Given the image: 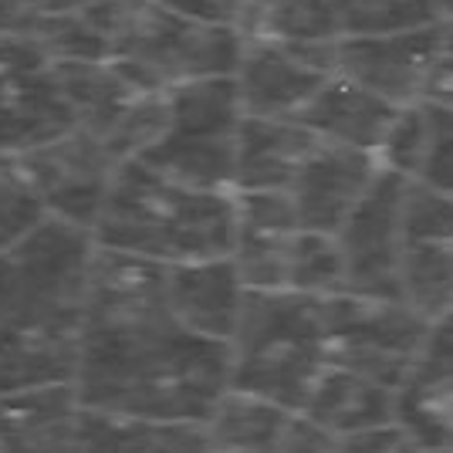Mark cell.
Returning a JSON list of instances; mask_svg holds the SVG:
<instances>
[{
  "label": "cell",
  "instance_id": "1",
  "mask_svg": "<svg viewBox=\"0 0 453 453\" xmlns=\"http://www.w3.org/2000/svg\"><path fill=\"white\" fill-rule=\"evenodd\" d=\"M230 389V349L183 332L166 267L95 247L75 396L85 410L203 426Z\"/></svg>",
  "mask_w": 453,
  "mask_h": 453
},
{
  "label": "cell",
  "instance_id": "2",
  "mask_svg": "<svg viewBox=\"0 0 453 453\" xmlns=\"http://www.w3.org/2000/svg\"><path fill=\"white\" fill-rule=\"evenodd\" d=\"M92 241L159 267L220 261L234 250V193L176 187L129 159L105 189Z\"/></svg>",
  "mask_w": 453,
  "mask_h": 453
},
{
  "label": "cell",
  "instance_id": "3",
  "mask_svg": "<svg viewBox=\"0 0 453 453\" xmlns=\"http://www.w3.org/2000/svg\"><path fill=\"white\" fill-rule=\"evenodd\" d=\"M81 14L102 38L105 61L146 95L230 78L241 65L244 38L237 27L187 20L150 0H95Z\"/></svg>",
  "mask_w": 453,
  "mask_h": 453
},
{
  "label": "cell",
  "instance_id": "4",
  "mask_svg": "<svg viewBox=\"0 0 453 453\" xmlns=\"http://www.w3.org/2000/svg\"><path fill=\"white\" fill-rule=\"evenodd\" d=\"M230 349V389L302 413L328 365L319 298L295 291H247Z\"/></svg>",
  "mask_w": 453,
  "mask_h": 453
},
{
  "label": "cell",
  "instance_id": "5",
  "mask_svg": "<svg viewBox=\"0 0 453 453\" xmlns=\"http://www.w3.org/2000/svg\"><path fill=\"white\" fill-rule=\"evenodd\" d=\"M92 257L88 230L44 217L0 254V332L81 328Z\"/></svg>",
  "mask_w": 453,
  "mask_h": 453
},
{
  "label": "cell",
  "instance_id": "6",
  "mask_svg": "<svg viewBox=\"0 0 453 453\" xmlns=\"http://www.w3.org/2000/svg\"><path fill=\"white\" fill-rule=\"evenodd\" d=\"M319 308L328 365L399 393L423 349L430 321L403 302H372L349 291L319 298Z\"/></svg>",
  "mask_w": 453,
  "mask_h": 453
},
{
  "label": "cell",
  "instance_id": "7",
  "mask_svg": "<svg viewBox=\"0 0 453 453\" xmlns=\"http://www.w3.org/2000/svg\"><path fill=\"white\" fill-rule=\"evenodd\" d=\"M18 180L38 196L48 217L81 226L92 234V224L102 210L105 189L115 176V159L85 133L58 135L35 150L0 156Z\"/></svg>",
  "mask_w": 453,
  "mask_h": 453
},
{
  "label": "cell",
  "instance_id": "8",
  "mask_svg": "<svg viewBox=\"0 0 453 453\" xmlns=\"http://www.w3.org/2000/svg\"><path fill=\"white\" fill-rule=\"evenodd\" d=\"M406 183L396 173L379 170L369 193L335 234L345 265V291L372 302H403L399 271L406 254L403 200Z\"/></svg>",
  "mask_w": 453,
  "mask_h": 453
},
{
  "label": "cell",
  "instance_id": "9",
  "mask_svg": "<svg viewBox=\"0 0 453 453\" xmlns=\"http://www.w3.org/2000/svg\"><path fill=\"white\" fill-rule=\"evenodd\" d=\"M75 119L55 61L31 35H0V156L72 133Z\"/></svg>",
  "mask_w": 453,
  "mask_h": 453
},
{
  "label": "cell",
  "instance_id": "10",
  "mask_svg": "<svg viewBox=\"0 0 453 453\" xmlns=\"http://www.w3.org/2000/svg\"><path fill=\"white\" fill-rule=\"evenodd\" d=\"M335 44L244 41L234 72L244 119H298L315 92L335 75Z\"/></svg>",
  "mask_w": 453,
  "mask_h": 453
},
{
  "label": "cell",
  "instance_id": "11",
  "mask_svg": "<svg viewBox=\"0 0 453 453\" xmlns=\"http://www.w3.org/2000/svg\"><path fill=\"white\" fill-rule=\"evenodd\" d=\"M443 24L389 38H342L335 44V75L356 81L393 109L423 105L440 65Z\"/></svg>",
  "mask_w": 453,
  "mask_h": 453
},
{
  "label": "cell",
  "instance_id": "12",
  "mask_svg": "<svg viewBox=\"0 0 453 453\" xmlns=\"http://www.w3.org/2000/svg\"><path fill=\"white\" fill-rule=\"evenodd\" d=\"M396 423L419 450H447L453 430V311L430 321L423 349L396 393Z\"/></svg>",
  "mask_w": 453,
  "mask_h": 453
},
{
  "label": "cell",
  "instance_id": "13",
  "mask_svg": "<svg viewBox=\"0 0 453 453\" xmlns=\"http://www.w3.org/2000/svg\"><path fill=\"white\" fill-rule=\"evenodd\" d=\"M376 176V156L321 142L288 189L295 203V217H298V230L335 237L342 224L352 217V210L359 207L362 196L369 193Z\"/></svg>",
  "mask_w": 453,
  "mask_h": 453
},
{
  "label": "cell",
  "instance_id": "14",
  "mask_svg": "<svg viewBox=\"0 0 453 453\" xmlns=\"http://www.w3.org/2000/svg\"><path fill=\"white\" fill-rule=\"evenodd\" d=\"M247 288L230 257L166 267V304L173 321L207 342H230L241 321Z\"/></svg>",
  "mask_w": 453,
  "mask_h": 453
},
{
  "label": "cell",
  "instance_id": "15",
  "mask_svg": "<svg viewBox=\"0 0 453 453\" xmlns=\"http://www.w3.org/2000/svg\"><path fill=\"white\" fill-rule=\"evenodd\" d=\"M319 146L295 119H241L234 193H288Z\"/></svg>",
  "mask_w": 453,
  "mask_h": 453
},
{
  "label": "cell",
  "instance_id": "16",
  "mask_svg": "<svg viewBox=\"0 0 453 453\" xmlns=\"http://www.w3.org/2000/svg\"><path fill=\"white\" fill-rule=\"evenodd\" d=\"M396 112L399 109L386 105L382 98L359 88L356 81L332 75L295 122H302L308 133L319 135L325 146L376 156Z\"/></svg>",
  "mask_w": 453,
  "mask_h": 453
},
{
  "label": "cell",
  "instance_id": "17",
  "mask_svg": "<svg viewBox=\"0 0 453 453\" xmlns=\"http://www.w3.org/2000/svg\"><path fill=\"white\" fill-rule=\"evenodd\" d=\"M81 328H18L0 332V396L75 386Z\"/></svg>",
  "mask_w": 453,
  "mask_h": 453
},
{
  "label": "cell",
  "instance_id": "18",
  "mask_svg": "<svg viewBox=\"0 0 453 453\" xmlns=\"http://www.w3.org/2000/svg\"><path fill=\"white\" fill-rule=\"evenodd\" d=\"M78 413L75 386L0 396V453H72Z\"/></svg>",
  "mask_w": 453,
  "mask_h": 453
},
{
  "label": "cell",
  "instance_id": "19",
  "mask_svg": "<svg viewBox=\"0 0 453 453\" xmlns=\"http://www.w3.org/2000/svg\"><path fill=\"white\" fill-rule=\"evenodd\" d=\"M298 416H304L308 423H315L319 430L339 440V436L396 423V393L382 389L356 372L325 365V372L311 386Z\"/></svg>",
  "mask_w": 453,
  "mask_h": 453
},
{
  "label": "cell",
  "instance_id": "20",
  "mask_svg": "<svg viewBox=\"0 0 453 453\" xmlns=\"http://www.w3.org/2000/svg\"><path fill=\"white\" fill-rule=\"evenodd\" d=\"M203 426L156 423L139 416H115L85 410L78 413L72 453H200Z\"/></svg>",
  "mask_w": 453,
  "mask_h": 453
},
{
  "label": "cell",
  "instance_id": "21",
  "mask_svg": "<svg viewBox=\"0 0 453 453\" xmlns=\"http://www.w3.org/2000/svg\"><path fill=\"white\" fill-rule=\"evenodd\" d=\"M241 95L230 78H200L166 92V129L163 135L193 139V142H217L237 139L241 129Z\"/></svg>",
  "mask_w": 453,
  "mask_h": 453
},
{
  "label": "cell",
  "instance_id": "22",
  "mask_svg": "<svg viewBox=\"0 0 453 453\" xmlns=\"http://www.w3.org/2000/svg\"><path fill=\"white\" fill-rule=\"evenodd\" d=\"M295 413H284L265 399L226 389L217 410L203 423L200 453H278Z\"/></svg>",
  "mask_w": 453,
  "mask_h": 453
},
{
  "label": "cell",
  "instance_id": "23",
  "mask_svg": "<svg viewBox=\"0 0 453 453\" xmlns=\"http://www.w3.org/2000/svg\"><path fill=\"white\" fill-rule=\"evenodd\" d=\"M237 31L244 41H271V44L342 41L332 0H247Z\"/></svg>",
  "mask_w": 453,
  "mask_h": 453
},
{
  "label": "cell",
  "instance_id": "24",
  "mask_svg": "<svg viewBox=\"0 0 453 453\" xmlns=\"http://www.w3.org/2000/svg\"><path fill=\"white\" fill-rule=\"evenodd\" d=\"M399 291L419 319L436 321L453 311V244H406Z\"/></svg>",
  "mask_w": 453,
  "mask_h": 453
},
{
  "label": "cell",
  "instance_id": "25",
  "mask_svg": "<svg viewBox=\"0 0 453 453\" xmlns=\"http://www.w3.org/2000/svg\"><path fill=\"white\" fill-rule=\"evenodd\" d=\"M339 38H389L440 24L434 0H332Z\"/></svg>",
  "mask_w": 453,
  "mask_h": 453
},
{
  "label": "cell",
  "instance_id": "26",
  "mask_svg": "<svg viewBox=\"0 0 453 453\" xmlns=\"http://www.w3.org/2000/svg\"><path fill=\"white\" fill-rule=\"evenodd\" d=\"M284 291H295L304 298H332L345 291V265L332 234L298 230L291 237Z\"/></svg>",
  "mask_w": 453,
  "mask_h": 453
},
{
  "label": "cell",
  "instance_id": "27",
  "mask_svg": "<svg viewBox=\"0 0 453 453\" xmlns=\"http://www.w3.org/2000/svg\"><path fill=\"white\" fill-rule=\"evenodd\" d=\"M426 150H430V122L423 105L413 109H399L389 133L382 139V146L376 150L379 170H389L403 176V180H419L423 163H426Z\"/></svg>",
  "mask_w": 453,
  "mask_h": 453
},
{
  "label": "cell",
  "instance_id": "28",
  "mask_svg": "<svg viewBox=\"0 0 453 453\" xmlns=\"http://www.w3.org/2000/svg\"><path fill=\"white\" fill-rule=\"evenodd\" d=\"M406 244H453V196L426 183H406L403 200Z\"/></svg>",
  "mask_w": 453,
  "mask_h": 453
},
{
  "label": "cell",
  "instance_id": "29",
  "mask_svg": "<svg viewBox=\"0 0 453 453\" xmlns=\"http://www.w3.org/2000/svg\"><path fill=\"white\" fill-rule=\"evenodd\" d=\"M44 217L48 213L38 203V196L0 159V254L18 244L20 237H27Z\"/></svg>",
  "mask_w": 453,
  "mask_h": 453
},
{
  "label": "cell",
  "instance_id": "30",
  "mask_svg": "<svg viewBox=\"0 0 453 453\" xmlns=\"http://www.w3.org/2000/svg\"><path fill=\"white\" fill-rule=\"evenodd\" d=\"M423 112L430 122V150H426L419 183L453 196V109L440 102H423Z\"/></svg>",
  "mask_w": 453,
  "mask_h": 453
},
{
  "label": "cell",
  "instance_id": "31",
  "mask_svg": "<svg viewBox=\"0 0 453 453\" xmlns=\"http://www.w3.org/2000/svg\"><path fill=\"white\" fill-rule=\"evenodd\" d=\"M150 4L187 20L217 24V27H237V20L247 7V0H150Z\"/></svg>",
  "mask_w": 453,
  "mask_h": 453
},
{
  "label": "cell",
  "instance_id": "32",
  "mask_svg": "<svg viewBox=\"0 0 453 453\" xmlns=\"http://www.w3.org/2000/svg\"><path fill=\"white\" fill-rule=\"evenodd\" d=\"M278 453H339V440L332 434L319 430L315 423H308L304 416H291L288 430H284L281 450Z\"/></svg>",
  "mask_w": 453,
  "mask_h": 453
},
{
  "label": "cell",
  "instance_id": "33",
  "mask_svg": "<svg viewBox=\"0 0 453 453\" xmlns=\"http://www.w3.org/2000/svg\"><path fill=\"white\" fill-rule=\"evenodd\" d=\"M410 436L399 423H386V426H372L352 436H339V453H393L403 447Z\"/></svg>",
  "mask_w": 453,
  "mask_h": 453
},
{
  "label": "cell",
  "instance_id": "34",
  "mask_svg": "<svg viewBox=\"0 0 453 453\" xmlns=\"http://www.w3.org/2000/svg\"><path fill=\"white\" fill-rule=\"evenodd\" d=\"M44 18V0H0V35H31Z\"/></svg>",
  "mask_w": 453,
  "mask_h": 453
},
{
  "label": "cell",
  "instance_id": "35",
  "mask_svg": "<svg viewBox=\"0 0 453 453\" xmlns=\"http://www.w3.org/2000/svg\"><path fill=\"white\" fill-rule=\"evenodd\" d=\"M453 95V20L443 24V44H440V65H436L434 85L426 102H447Z\"/></svg>",
  "mask_w": 453,
  "mask_h": 453
},
{
  "label": "cell",
  "instance_id": "36",
  "mask_svg": "<svg viewBox=\"0 0 453 453\" xmlns=\"http://www.w3.org/2000/svg\"><path fill=\"white\" fill-rule=\"evenodd\" d=\"M95 0H44V18H51V14H72V11H81V7H88Z\"/></svg>",
  "mask_w": 453,
  "mask_h": 453
},
{
  "label": "cell",
  "instance_id": "37",
  "mask_svg": "<svg viewBox=\"0 0 453 453\" xmlns=\"http://www.w3.org/2000/svg\"><path fill=\"white\" fill-rule=\"evenodd\" d=\"M434 11L440 24H447V20H453V0H434Z\"/></svg>",
  "mask_w": 453,
  "mask_h": 453
},
{
  "label": "cell",
  "instance_id": "38",
  "mask_svg": "<svg viewBox=\"0 0 453 453\" xmlns=\"http://www.w3.org/2000/svg\"><path fill=\"white\" fill-rule=\"evenodd\" d=\"M393 453H426V450H419L413 440H406V443H403V447H396Z\"/></svg>",
  "mask_w": 453,
  "mask_h": 453
},
{
  "label": "cell",
  "instance_id": "39",
  "mask_svg": "<svg viewBox=\"0 0 453 453\" xmlns=\"http://www.w3.org/2000/svg\"><path fill=\"white\" fill-rule=\"evenodd\" d=\"M447 450H453V430H450V440H447Z\"/></svg>",
  "mask_w": 453,
  "mask_h": 453
},
{
  "label": "cell",
  "instance_id": "40",
  "mask_svg": "<svg viewBox=\"0 0 453 453\" xmlns=\"http://www.w3.org/2000/svg\"><path fill=\"white\" fill-rule=\"evenodd\" d=\"M440 105H450V109H453V95H450V98H447V102H440Z\"/></svg>",
  "mask_w": 453,
  "mask_h": 453
},
{
  "label": "cell",
  "instance_id": "41",
  "mask_svg": "<svg viewBox=\"0 0 453 453\" xmlns=\"http://www.w3.org/2000/svg\"><path fill=\"white\" fill-rule=\"evenodd\" d=\"M430 453H453V450H430Z\"/></svg>",
  "mask_w": 453,
  "mask_h": 453
}]
</instances>
